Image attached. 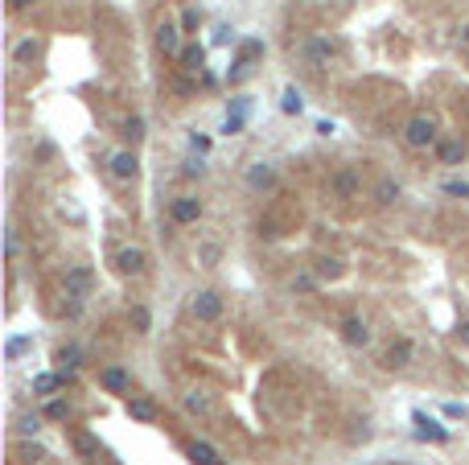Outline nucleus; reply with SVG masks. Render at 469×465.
Wrapping results in <instances>:
<instances>
[{"label": "nucleus", "instance_id": "26", "mask_svg": "<svg viewBox=\"0 0 469 465\" xmlns=\"http://www.w3.org/2000/svg\"><path fill=\"white\" fill-rule=\"evenodd\" d=\"M124 136L140 140V136H144V120H140V115H128V120H124Z\"/></svg>", "mask_w": 469, "mask_h": 465}, {"label": "nucleus", "instance_id": "2", "mask_svg": "<svg viewBox=\"0 0 469 465\" xmlns=\"http://www.w3.org/2000/svg\"><path fill=\"white\" fill-rule=\"evenodd\" d=\"M190 313H194L198 321H218V317H222V297H218V293H210V288H202V293H194Z\"/></svg>", "mask_w": 469, "mask_h": 465}, {"label": "nucleus", "instance_id": "31", "mask_svg": "<svg viewBox=\"0 0 469 465\" xmlns=\"http://www.w3.org/2000/svg\"><path fill=\"white\" fill-rule=\"evenodd\" d=\"M25 346H29V342H25V338H12V342H8V346H4V354H8V359H16V354H21V350H25Z\"/></svg>", "mask_w": 469, "mask_h": 465}, {"label": "nucleus", "instance_id": "4", "mask_svg": "<svg viewBox=\"0 0 469 465\" xmlns=\"http://www.w3.org/2000/svg\"><path fill=\"white\" fill-rule=\"evenodd\" d=\"M115 268H119L124 276H140V272L148 268V256H144L140 247H119V251H115Z\"/></svg>", "mask_w": 469, "mask_h": 465}, {"label": "nucleus", "instance_id": "25", "mask_svg": "<svg viewBox=\"0 0 469 465\" xmlns=\"http://www.w3.org/2000/svg\"><path fill=\"white\" fill-rule=\"evenodd\" d=\"M37 49H41V45H37L33 37H25V41L16 45V62H29V58H37Z\"/></svg>", "mask_w": 469, "mask_h": 465}, {"label": "nucleus", "instance_id": "35", "mask_svg": "<svg viewBox=\"0 0 469 465\" xmlns=\"http://www.w3.org/2000/svg\"><path fill=\"white\" fill-rule=\"evenodd\" d=\"M181 25H185V29H194V25H198V12H194V8H185V12H181Z\"/></svg>", "mask_w": 469, "mask_h": 465}, {"label": "nucleus", "instance_id": "27", "mask_svg": "<svg viewBox=\"0 0 469 465\" xmlns=\"http://www.w3.org/2000/svg\"><path fill=\"white\" fill-rule=\"evenodd\" d=\"M37 429H41V416H21V420H16V433H21V437H33Z\"/></svg>", "mask_w": 469, "mask_h": 465}, {"label": "nucleus", "instance_id": "6", "mask_svg": "<svg viewBox=\"0 0 469 465\" xmlns=\"http://www.w3.org/2000/svg\"><path fill=\"white\" fill-rule=\"evenodd\" d=\"M177 33H181V29H177L173 21H161V25H157V45H161L165 54H177V58H181V37H177Z\"/></svg>", "mask_w": 469, "mask_h": 465}, {"label": "nucleus", "instance_id": "11", "mask_svg": "<svg viewBox=\"0 0 469 465\" xmlns=\"http://www.w3.org/2000/svg\"><path fill=\"white\" fill-rule=\"evenodd\" d=\"M202 202L198 198H173V223H198Z\"/></svg>", "mask_w": 469, "mask_h": 465}, {"label": "nucleus", "instance_id": "24", "mask_svg": "<svg viewBox=\"0 0 469 465\" xmlns=\"http://www.w3.org/2000/svg\"><path fill=\"white\" fill-rule=\"evenodd\" d=\"M58 363H62L66 371H74V367L82 363V350H78V346H62V350H58Z\"/></svg>", "mask_w": 469, "mask_h": 465}, {"label": "nucleus", "instance_id": "40", "mask_svg": "<svg viewBox=\"0 0 469 465\" xmlns=\"http://www.w3.org/2000/svg\"><path fill=\"white\" fill-rule=\"evenodd\" d=\"M21 4H29V0H12V8H21Z\"/></svg>", "mask_w": 469, "mask_h": 465}, {"label": "nucleus", "instance_id": "22", "mask_svg": "<svg viewBox=\"0 0 469 465\" xmlns=\"http://www.w3.org/2000/svg\"><path fill=\"white\" fill-rule=\"evenodd\" d=\"M181 62H185V70H202L206 66V49L202 45H185L181 49Z\"/></svg>", "mask_w": 469, "mask_h": 465}, {"label": "nucleus", "instance_id": "7", "mask_svg": "<svg viewBox=\"0 0 469 465\" xmlns=\"http://www.w3.org/2000/svg\"><path fill=\"white\" fill-rule=\"evenodd\" d=\"M330 190H334L338 198H354V194H358V173H354V169H338V173L330 177Z\"/></svg>", "mask_w": 469, "mask_h": 465}, {"label": "nucleus", "instance_id": "14", "mask_svg": "<svg viewBox=\"0 0 469 465\" xmlns=\"http://www.w3.org/2000/svg\"><path fill=\"white\" fill-rule=\"evenodd\" d=\"M437 157H441V165H461L466 161V144L461 140H445V144H437Z\"/></svg>", "mask_w": 469, "mask_h": 465}, {"label": "nucleus", "instance_id": "8", "mask_svg": "<svg viewBox=\"0 0 469 465\" xmlns=\"http://www.w3.org/2000/svg\"><path fill=\"white\" fill-rule=\"evenodd\" d=\"M342 342H346V346H367V342H371V330H367V321H358V317H346V321H342Z\"/></svg>", "mask_w": 469, "mask_h": 465}, {"label": "nucleus", "instance_id": "18", "mask_svg": "<svg viewBox=\"0 0 469 465\" xmlns=\"http://www.w3.org/2000/svg\"><path fill=\"white\" fill-rule=\"evenodd\" d=\"M185 457H190L194 465H210V462H218V453H214V449H210L206 441H194V445L185 449Z\"/></svg>", "mask_w": 469, "mask_h": 465}, {"label": "nucleus", "instance_id": "5", "mask_svg": "<svg viewBox=\"0 0 469 465\" xmlns=\"http://www.w3.org/2000/svg\"><path fill=\"white\" fill-rule=\"evenodd\" d=\"M247 185H251L255 194L272 190V185H276V165H272V161H255V165L247 169Z\"/></svg>", "mask_w": 469, "mask_h": 465}, {"label": "nucleus", "instance_id": "19", "mask_svg": "<svg viewBox=\"0 0 469 465\" xmlns=\"http://www.w3.org/2000/svg\"><path fill=\"white\" fill-rule=\"evenodd\" d=\"M128 317H132V330H136V334H148V330H152V313H148L144 305H132Z\"/></svg>", "mask_w": 469, "mask_h": 465}, {"label": "nucleus", "instance_id": "41", "mask_svg": "<svg viewBox=\"0 0 469 465\" xmlns=\"http://www.w3.org/2000/svg\"><path fill=\"white\" fill-rule=\"evenodd\" d=\"M210 465H222V462H210Z\"/></svg>", "mask_w": 469, "mask_h": 465}, {"label": "nucleus", "instance_id": "23", "mask_svg": "<svg viewBox=\"0 0 469 465\" xmlns=\"http://www.w3.org/2000/svg\"><path fill=\"white\" fill-rule=\"evenodd\" d=\"M375 198H379V202H396V198H400V181H391V177H383V181L375 185Z\"/></svg>", "mask_w": 469, "mask_h": 465}, {"label": "nucleus", "instance_id": "29", "mask_svg": "<svg viewBox=\"0 0 469 465\" xmlns=\"http://www.w3.org/2000/svg\"><path fill=\"white\" fill-rule=\"evenodd\" d=\"M445 194H457V198H469V181H445Z\"/></svg>", "mask_w": 469, "mask_h": 465}, {"label": "nucleus", "instance_id": "30", "mask_svg": "<svg viewBox=\"0 0 469 465\" xmlns=\"http://www.w3.org/2000/svg\"><path fill=\"white\" fill-rule=\"evenodd\" d=\"M45 416H49V420H66V404H62V400H54V404L45 408Z\"/></svg>", "mask_w": 469, "mask_h": 465}, {"label": "nucleus", "instance_id": "16", "mask_svg": "<svg viewBox=\"0 0 469 465\" xmlns=\"http://www.w3.org/2000/svg\"><path fill=\"white\" fill-rule=\"evenodd\" d=\"M330 54H334V45H330L325 37H309V41H305V58H309V62H330Z\"/></svg>", "mask_w": 469, "mask_h": 465}, {"label": "nucleus", "instance_id": "3", "mask_svg": "<svg viewBox=\"0 0 469 465\" xmlns=\"http://www.w3.org/2000/svg\"><path fill=\"white\" fill-rule=\"evenodd\" d=\"M66 297H74V301H82V297H91V288H95V276H91V268H66Z\"/></svg>", "mask_w": 469, "mask_h": 465}, {"label": "nucleus", "instance_id": "10", "mask_svg": "<svg viewBox=\"0 0 469 465\" xmlns=\"http://www.w3.org/2000/svg\"><path fill=\"white\" fill-rule=\"evenodd\" d=\"M412 420H416V437H420V441H449V429L437 424V420H428L424 412H416Z\"/></svg>", "mask_w": 469, "mask_h": 465}, {"label": "nucleus", "instance_id": "39", "mask_svg": "<svg viewBox=\"0 0 469 465\" xmlns=\"http://www.w3.org/2000/svg\"><path fill=\"white\" fill-rule=\"evenodd\" d=\"M461 338H466V342H469V321H466V326H461Z\"/></svg>", "mask_w": 469, "mask_h": 465}, {"label": "nucleus", "instance_id": "12", "mask_svg": "<svg viewBox=\"0 0 469 465\" xmlns=\"http://www.w3.org/2000/svg\"><path fill=\"white\" fill-rule=\"evenodd\" d=\"M136 169H140V165H136V157H132V152H115V157H111V177L132 181V177H136Z\"/></svg>", "mask_w": 469, "mask_h": 465}, {"label": "nucleus", "instance_id": "13", "mask_svg": "<svg viewBox=\"0 0 469 465\" xmlns=\"http://www.w3.org/2000/svg\"><path fill=\"white\" fill-rule=\"evenodd\" d=\"M243 124H247V99H235V111H227L222 132H227V136H235V132H243Z\"/></svg>", "mask_w": 469, "mask_h": 465}, {"label": "nucleus", "instance_id": "17", "mask_svg": "<svg viewBox=\"0 0 469 465\" xmlns=\"http://www.w3.org/2000/svg\"><path fill=\"white\" fill-rule=\"evenodd\" d=\"M280 111H284V115H301V111H305V99H301L297 87H284V95H280Z\"/></svg>", "mask_w": 469, "mask_h": 465}, {"label": "nucleus", "instance_id": "34", "mask_svg": "<svg viewBox=\"0 0 469 465\" xmlns=\"http://www.w3.org/2000/svg\"><path fill=\"white\" fill-rule=\"evenodd\" d=\"M21 462H41V449H37V445H33V449L25 445V449H21Z\"/></svg>", "mask_w": 469, "mask_h": 465}, {"label": "nucleus", "instance_id": "32", "mask_svg": "<svg viewBox=\"0 0 469 465\" xmlns=\"http://www.w3.org/2000/svg\"><path fill=\"white\" fill-rule=\"evenodd\" d=\"M317 272H321V276H338V272H342V268H338V264H334V260H321V264H317Z\"/></svg>", "mask_w": 469, "mask_h": 465}, {"label": "nucleus", "instance_id": "36", "mask_svg": "<svg viewBox=\"0 0 469 465\" xmlns=\"http://www.w3.org/2000/svg\"><path fill=\"white\" fill-rule=\"evenodd\" d=\"M293 288H297V293H309V288H313V280H309V276H297V280H293Z\"/></svg>", "mask_w": 469, "mask_h": 465}, {"label": "nucleus", "instance_id": "9", "mask_svg": "<svg viewBox=\"0 0 469 465\" xmlns=\"http://www.w3.org/2000/svg\"><path fill=\"white\" fill-rule=\"evenodd\" d=\"M99 383H103L107 392H115V396H124V392L132 387V379H128L124 367H103V371H99Z\"/></svg>", "mask_w": 469, "mask_h": 465}, {"label": "nucleus", "instance_id": "1", "mask_svg": "<svg viewBox=\"0 0 469 465\" xmlns=\"http://www.w3.org/2000/svg\"><path fill=\"white\" fill-rule=\"evenodd\" d=\"M404 140H408V148H428V144H437V124L428 115H412L404 128Z\"/></svg>", "mask_w": 469, "mask_h": 465}, {"label": "nucleus", "instance_id": "33", "mask_svg": "<svg viewBox=\"0 0 469 465\" xmlns=\"http://www.w3.org/2000/svg\"><path fill=\"white\" fill-rule=\"evenodd\" d=\"M74 445H78V453H95V441L82 433V437H74Z\"/></svg>", "mask_w": 469, "mask_h": 465}, {"label": "nucleus", "instance_id": "28", "mask_svg": "<svg viewBox=\"0 0 469 465\" xmlns=\"http://www.w3.org/2000/svg\"><path fill=\"white\" fill-rule=\"evenodd\" d=\"M185 412H210V400L194 392V396H185Z\"/></svg>", "mask_w": 469, "mask_h": 465}, {"label": "nucleus", "instance_id": "38", "mask_svg": "<svg viewBox=\"0 0 469 465\" xmlns=\"http://www.w3.org/2000/svg\"><path fill=\"white\" fill-rule=\"evenodd\" d=\"M190 140H194V148H198V152H206V148H210V140H206V136H198V132H194Z\"/></svg>", "mask_w": 469, "mask_h": 465}, {"label": "nucleus", "instance_id": "20", "mask_svg": "<svg viewBox=\"0 0 469 465\" xmlns=\"http://www.w3.org/2000/svg\"><path fill=\"white\" fill-rule=\"evenodd\" d=\"M408 359H412V342H396L383 363H387V367H408Z\"/></svg>", "mask_w": 469, "mask_h": 465}, {"label": "nucleus", "instance_id": "21", "mask_svg": "<svg viewBox=\"0 0 469 465\" xmlns=\"http://www.w3.org/2000/svg\"><path fill=\"white\" fill-rule=\"evenodd\" d=\"M128 416H132V420H157V408H152L148 400H136V396H132V400H128Z\"/></svg>", "mask_w": 469, "mask_h": 465}, {"label": "nucleus", "instance_id": "15", "mask_svg": "<svg viewBox=\"0 0 469 465\" xmlns=\"http://www.w3.org/2000/svg\"><path fill=\"white\" fill-rule=\"evenodd\" d=\"M66 379H70V371H58V375H49V371H45V375H37V379H33V396H49V392H54V387H62Z\"/></svg>", "mask_w": 469, "mask_h": 465}, {"label": "nucleus", "instance_id": "37", "mask_svg": "<svg viewBox=\"0 0 469 465\" xmlns=\"http://www.w3.org/2000/svg\"><path fill=\"white\" fill-rule=\"evenodd\" d=\"M231 37H235V33H231V29H227V25H222V29H218V33H214V41H218V45H227V41H231Z\"/></svg>", "mask_w": 469, "mask_h": 465}]
</instances>
